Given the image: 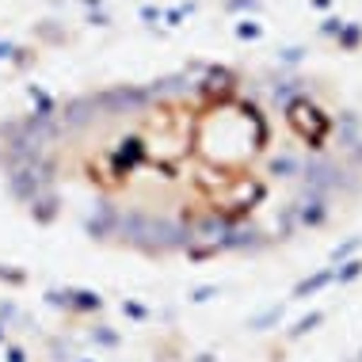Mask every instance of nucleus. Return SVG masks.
Segmentation results:
<instances>
[{
	"mask_svg": "<svg viewBox=\"0 0 362 362\" xmlns=\"http://www.w3.org/2000/svg\"><path fill=\"white\" fill-rule=\"evenodd\" d=\"M358 362H362V358H358Z\"/></svg>",
	"mask_w": 362,
	"mask_h": 362,
	"instance_id": "nucleus-1",
	"label": "nucleus"
}]
</instances>
